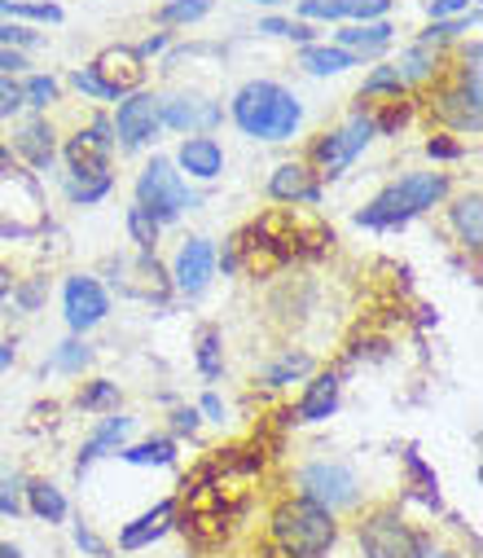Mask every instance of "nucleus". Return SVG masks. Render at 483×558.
<instances>
[{
  "instance_id": "1",
  "label": "nucleus",
  "mask_w": 483,
  "mask_h": 558,
  "mask_svg": "<svg viewBox=\"0 0 483 558\" xmlns=\"http://www.w3.org/2000/svg\"><path fill=\"white\" fill-rule=\"evenodd\" d=\"M229 110H233V123L246 136H255V142H286L303 119V106L294 101V93H286L273 80H251L246 88H238Z\"/></svg>"
},
{
  "instance_id": "2",
  "label": "nucleus",
  "mask_w": 483,
  "mask_h": 558,
  "mask_svg": "<svg viewBox=\"0 0 483 558\" xmlns=\"http://www.w3.org/2000/svg\"><path fill=\"white\" fill-rule=\"evenodd\" d=\"M335 514H326L312 501H281L273 510V541L281 545L286 558H326L335 549Z\"/></svg>"
},
{
  "instance_id": "3",
  "label": "nucleus",
  "mask_w": 483,
  "mask_h": 558,
  "mask_svg": "<svg viewBox=\"0 0 483 558\" xmlns=\"http://www.w3.org/2000/svg\"><path fill=\"white\" fill-rule=\"evenodd\" d=\"M444 194H448V177H439V172H413V177L387 185L365 211H357V225H365V229H396V225L413 220L418 211L435 207Z\"/></svg>"
},
{
  "instance_id": "4",
  "label": "nucleus",
  "mask_w": 483,
  "mask_h": 558,
  "mask_svg": "<svg viewBox=\"0 0 483 558\" xmlns=\"http://www.w3.org/2000/svg\"><path fill=\"white\" fill-rule=\"evenodd\" d=\"M136 207L154 225H172L185 207H194V194L181 185V172H172L168 159H154L136 181Z\"/></svg>"
},
{
  "instance_id": "5",
  "label": "nucleus",
  "mask_w": 483,
  "mask_h": 558,
  "mask_svg": "<svg viewBox=\"0 0 483 558\" xmlns=\"http://www.w3.org/2000/svg\"><path fill=\"white\" fill-rule=\"evenodd\" d=\"M299 493H303V501L321 506L326 514L348 510V506L361 501V484H357V475L343 462H312V466H303L299 471Z\"/></svg>"
},
{
  "instance_id": "6",
  "label": "nucleus",
  "mask_w": 483,
  "mask_h": 558,
  "mask_svg": "<svg viewBox=\"0 0 483 558\" xmlns=\"http://www.w3.org/2000/svg\"><path fill=\"white\" fill-rule=\"evenodd\" d=\"M361 549L365 558H426L422 536L396 510H378L361 523Z\"/></svg>"
},
{
  "instance_id": "7",
  "label": "nucleus",
  "mask_w": 483,
  "mask_h": 558,
  "mask_svg": "<svg viewBox=\"0 0 483 558\" xmlns=\"http://www.w3.org/2000/svg\"><path fill=\"white\" fill-rule=\"evenodd\" d=\"M374 119L370 114H357L348 128H339V132H330L326 136V142H316V163H321V172H326V177H339L370 142H374Z\"/></svg>"
},
{
  "instance_id": "8",
  "label": "nucleus",
  "mask_w": 483,
  "mask_h": 558,
  "mask_svg": "<svg viewBox=\"0 0 483 558\" xmlns=\"http://www.w3.org/2000/svg\"><path fill=\"white\" fill-rule=\"evenodd\" d=\"M158 128H164V101H158V97L132 93L128 101H119L114 132H119V146H123V150H141Z\"/></svg>"
},
{
  "instance_id": "9",
  "label": "nucleus",
  "mask_w": 483,
  "mask_h": 558,
  "mask_svg": "<svg viewBox=\"0 0 483 558\" xmlns=\"http://www.w3.org/2000/svg\"><path fill=\"white\" fill-rule=\"evenodd\" d=\"M62 304H67V326L80 330V335L93 330V326L110 313V300H106V291L93 282V277H71Z\"/></svg>"
},
{
  "instance_id": "10",
  "label": "nucleus",
  "mask_w": 483,
  "mask_h": 558,
  "mask_svg": "<svg viewBox=\"0 0 483 558\" xmlns=\"http://www.w3.org/2000/svg\"><path fill=\"white\" fill-rule=\"evenodd\" d=\"M212 272H216V246H212L207 238L185 242V246H181V255H177V268H172L177 287H181L185 295H203V291H207V282H212Z\"/></svg>"
},
{
  "instance_id": "11",
  "label": "nucleus",
  "mask_w": 483,
  "mask_h": 558,
  "mask_svg": "<svg viewBox=\"0 0 483 558\" xmlns=\"http://www.w3.org/2000/svg\"><path fill=\"white\" fill-rule=\"evenodd\" d=\"M114 128L106 119H97L88 132L71 136V146H67V159H71V172H110L106 159H110V146H114Z\"/></svg>"
},
{
  "instance_id": "12",
  "label": "nucleus",
  "mask_w": 483,
  "mask_h": 558,
  "mask_svg": "<svg viewBox=\"0 0 483 558\" xmlns=\"http://www.w3.org/2000/svg\"><path fill=\"white\" fill-rule=\"evenodd\" d=\"M435 110H439V119H448V123H457L466 132H479V66L474 62H466L461 88L457 93H444L435 101Z\"/></svg>"
},
{
  "instance_id": "13",
  "label": "nucleus",
  "mask_w": 483,
  "mask_h": 558,
  "mask_svg": "<svg viewBox=\"0 0 483 558\" xmlns=\"http://www.w3.org/2000/svg\"><path fill=\"white\" fill-rule=\"evenodd\" d=\"M93 75L110 88V97H119V93H132V88L141 84L145 66H141V53H136V49H106V53L93 62Z\"/></svg>"
},
{
  "instance_id": "14",
  "label": "nucleus",
  "mask_w": 483,
  "mask_h": 558,
  "mask_svg": "<svg viewBox=\"0 0 483 558\" xmlns=\"http://www.w3.org/2000/svg\"><path fill=\"white\" fill-rule=\"evenodd\" d=\"M220 106L207 101V97H177L164 106V123L177 128V132H190V136H207L216 123H220Z\"/></svg>"
},
{
  "instance_id": "15",
  "label": "nucleus",
  "mask_w": 483,
  "mask_h": 558,
  "mask_svg": "<svg viewBox=\"0 0 483 558\" xmlns=\"http://www.w3.org/2000/svg\"><path fill=\"white\" fill-rule=\"evenodd\" d=\"M391 0H299L303 19H361V23H383Z\"/></svg>"
},
{
  "instance_id": "16",
  "label": "nucleus",
  "mask_w": 483,
  "mask_h": 558,
  "mask_svg": "<svg viewBox=\"0 0 483 558\" xmlns=\"http://www.w3.org/2000/svg\"><path fill=\"white\" fill-rule=\"evenodd\" d=\"M177 163L198 181H216L225 172V150H220L216 136H190V142L181 146V155H177Z\"/></svg>"
},
{
  "instance_id": "17",
  "label": "nucleus",
  "mask_w": 483,
  "mask_h": 558,
  "mask_svg": "<svg viewBox=\"0 0 483 558\" xmlns=\"http://www.w3.org/2000/svg\"><path fill=\"white\" fill-rule=\"evenodd\" d=\"M268 194L277 203H316L321 190H316V177L303 168V163H281L268 181Z\"/></svg>"
},
{
  "instance_id": "18",
  "label": "nucleus",
  "mask_w": 483,
  "mask_h": 558,
  "mask_svg": "<svg viewBox=\"0 0 483 558\" xmlns=\"http://www.w3.org/2000/svg\"><path fill=\"white\" fill-rule=\"evenodd\" d=\"M172 519H177V501H158L154 510H145L141 519H132V523L119 532V545H123V549H141V545H149L154 536H164V532L172 527Z\"/></svg>"
},
{
  "instance_id": "19",
  "label": "nucleus",
  "mask_w": 483,
  "mask_h": 558,
  "mask_svg": "<svg viewBox=\"0 0 483 558\" xmlns=\"http://www.w3.org/2000/svg\"><path fill=\"white\" fill-rule=\"evenodd\" d=\"M339 404V378L335 374H321L307 383L303 400H299V413H290L294 423H321V417H330Z\"/></svg>"
},
{
  "instance_id": "20",
  "label": "nucleus",
  "mask_w": 483,
  "mask_h": 558,
  "mask_svg": "<svg viewBox=\"0 0 483 558\" xmlns=\"http://www.w3.org/2000/svg\"><path fill=\"white\" fill-rule=\"evenodd\" d=\"M128 432H132V417H106V423L88 436V445L80 449V462H75V471L84 475V466H93L101 453H110V449H119L123 440H128Z\"/></svg>"
},
{
  "instance_id": "21",
  "label": "nucleus",
  "mask_w": 483,
  "mask_h": 558,
  "mask_svg": "<svg viewBox=\"0 0 483 558\" xmlns=\"http://www.w3.org/2000/svg\"><path fill=\"white\" fill-rule=\"evenodd\" d=\"M14 150L32 163V168H49L53 163V128L45 119H32L19 136H14Z\"/></svg>"
},
{
  "instance_id": "22",
  "label": "nucleus",
  "mask_w": 483,
  "mask_h": 558,
  "mask_svg": "<svg viewBox=\"0 0 483 558\" xmlns=\"http://www.w3.org/2000/svg\"><path fill=\"white\" fill-rule=\"evenodd\" d=\"M299 66H307L312 75H339V71L357 66V53H348V49H330V45H307V49L299 53Z\"/></svg>"
},
{
  "instance_id": "23",
  "label": "nucleus",
  "mask_w": 483,
  "mask_h": 558,
  "mask_svg": "<svg viewBox=\"0 0 483 558\" xmlns=\"http://www.w3.org/2000/svg\"><path fill=\"white\" fill-rule=\"evenodd\" d=\"M452 229L461 233V242H466L470 251L483 246V203H479V194H470V198H461V203L452 207Z\"/></svg>"
},
{
  "instance_id": "24",
  "label": "nucleus",
  "mask_w": 483,
  "mask_h": 558,
  "mask_svg": "<svg viewBox=\"0 0 483 558\" xmlns=\"http://www.w3.org/2000/svg\"><path fill=\"white\" fill-rule=\"evenodd\" d=\"M23 493H27V501H32V514H36V519H45V523H62V519H67V497H62L53 484L32 480Z\"/></svg>"
},
{
  "instance_id": "25",
  "label": "nucleus",
  "mask_w": 483,
  "mask_h": 558,
  "mask_svg": "<svg viewBox=\"0 0 483 558\" xmlns=\"http://www.w3.org/2000/svg\"><path fill=\"white\" fill-rule=\"evenodd\" d=\"M391 45V27L387 23H365V27H352V32H339V49H365V53H378Z\"/></svg>"
},
{
  "instance_id": "26",
  "label": "nucleus",
  "mask_w": 483,
  "mask_h": 558,
  "mask_svg": "<svg viewBox=\"0 0 483 558\" xmlns=\"http://www.w3.org/2000/svg\"><path fill=\"white\" fill-rule=\"evenodd\" d=\"M67 194H71V203L88 207V203H97V198L110 194V172H71Z\"/></svg>"
},
{
  "instance_id": "27",
  "label": "nucleus",
  "mask_w": 483,
  "mask_h": 558,
  "mask_svg": "<svg viewBox=\"0 0 483 558\" xmlns=\"http://www.w3.org/2000/svg\"><path fill=\"white\" fill-rule=\"evenodd\" d=\"M172 458H177L172 440H149V445H136V449H123V462H132V466H168Z\"/></svg>"
},
{
  "instance_id": "28",
  "label": "nucleus",
  "mask_w": 483,
  "mask_h": 558,
  "mask_svg": "<svg viewBox=\"0 0 483 558\" xmlns=\"http://www.w3.org/2000/svg\"><path fill=\"white\" fill-rule=\"evenodd\" d=\"M0 14L5 19H32V23H62L58 5H32V0H0Z\"/></svg>"
},
{
  "instance_id": "29",
  "label": "nucleus",
  "mask_w": 483,
  "mask_h": 558,
  "mask_svg": "<svg viewBox=\"0 0 483 558\" xmlns=\"http://www.w3.org/2000/svg\"><path fill=\"white\" fill-rule=\"evenodd\" d=\"M396 71H400V80H404V84H422V80H431V75H435V58L426 53V45H418V49H409V53L400 58V66H396Z\"/></svg>"
},
{
  "instance_id": "30",
  "label": "nucleus",
  "mask_w": 483,
  "mask_h": 558,
  "mask_svg": "<svg viewBox=\"0 0 483 558\" xmlns=\"http://www.w3.org/2000/svg\"><path fill=\"white\" fill-rule=\"evenodd\" d=\"M212 10V0H168L164 10H158V23L164 27H172V23H194V19H203Z\"/></svg>"
},
{
  "instance_id": "31",
  "label": "nucleus",
  "mask_w": 483,
  "mask_h": 558,
  "mask_svg": "<svg viewBox=\"0 0 483 558\" xmlns=\"http://www.w3.org/2000/svg\"><path fill=\"white\" fill-rule=\"evenodd\" d=\"M128 233H132V242H136L145 255L158 246V225H154V220H149L141 207H132V211H128Z\"/></svg>"
},
{
  "instance_id": "32",
  "label": "nucleus",
  "mask_w": 483,
  "mask_h": 558,
  "mask_svg": "<svg viewBox=\"0 0 483 558\" xmlns=\"http://www.w3.org/2000/svg\"><path fill=\"white\" fill-rule=\"evenodd\" d=\"M49 101H58V80H49V75H32L27 88H23V106L45 110Z\"/></svg>"
},
{
  "instance_id": "33",
  "label": "nucleus",
  "mask_w": 483,
  "mask_h": 558,
  "mask_svg": "<svg viewBox=\"0 0 483 558\" xmlns=\"http://www.w3.org/2000/svg\"><path fill=\"white\" fill-rule=\"evenodd\" d=\"M312 369V361L303 356V352H290V356H281L273 369H268V387H281V383H290V378H299V374H307Z\"/></svg>"
},
{
  "instance_id": "34",
  "label": "nucleus",
  "mask_w": 483,
  "mask_h": 558,
  "mask_svg": "<svg viewBox=\"0 0 483 558\" xmlns=\"http://www.w3.org/2000/svg\"><path fill=\"white\" fill-rule=\"evenodd\" d=\"M110 404H119V387L110 378H97L93 387L80 391V409H110Z\"/></svg>"
},
{
  "instance_id": "35",
  "label": "nucleus",
  "mask_w": 483,
  "mask_h": 558,
  "mask_svg": "<svg viewBox=\"0 0 483 558\" xmlns=\"http://www.w3.org/2000/svg\"><path fill=\"white\" fill-rule=\"evenodd\" d=\"M400 88H404V80H400V71L396 66H378L370 80H365V88H361V97H374V93H396L400 97Z\"/></svg>"
},
{
  "instance_id": "36",
  "label": "nucleus",
  "mask_w": 483,
  "mask_h": 558,
  "mask_svg": "<svg viewBox=\"0 0 483 558\" xmlns=\"http://www.w3.org/2000/svg\"><path fill=\"white\" fill-rule=\"evenodd\" d=\"M198 369H203L207 378L220 374V335H216V330H207L203 343H198Z\"/></svg>"
},
{
  "instance_id": "37",
  "label": "nucleus",
  "mask_w": 483,
  "mask_h": 558,
  "mask_svg": "<svg viewBox=\"0 0 483 558\" xmlns=\"http://www.w3.org/2000/svg\"><path fill=\"white\" fill-rule=\"evenodd\" d=\"M23 510V480L0 475V514H19Z\"/></svg>"
},
{
  "instance_id": "38",
  "label": "nucleus",
  "mask_w": 483,
  "mask_h": 558,
  "mask_svg": "<svg viewBox=\"0 0 483 558\" xmlns=\"http://www.w3.org/2000/svg\"><path fill=\"white\" fill-rule=\"evenodd\" d=\"M84 365H88V348L84 343H62L58 356H53V369H67V374H75Z\"/></svg>"
},
{
  "instance_id": "39",
  "label": "nucleus",
  "mask_w": 483,
  "mask_h": 558,
  "mask_svg": "<svg viewBox=\"0 0 483 558\" xmlns=\"http://www.w3.org/2000/svg\"><path fill=\"white\" fill-rule=\"evenodd\" d=\"M259 32H268V36H290V40H312V36H316L307 23H281V19L259 23Z\"/></svg>"
},
{
  "instance_id": "40",
  "label": "nucleus",
  "mask_w": 483,
  "mask_h": 558,
  "mask_svg": "<svg viewBox=\"0 0 483 558\" xmlns=\"http://www.w3.org/2000/svg\"><path fill=\"white\" fill-rule=\"evenodd\" d=\"M71 84H75L80 93H88V97H97V101H110V88H106V84H101V80L93 75V66H84V71H75V75H71Z\"/></svg>"
},
{
  "instance_id": "41",
  "label": "nucleus",
  "mask_w": 483,
  "mask_h": 558,
  "mask_svg": "<svg viewBox=\"0 0 483 558\" xmlns=\"http://www.w3.org/2000/svg\"><path fill=\"white\" fill-rule=\"evenodd\" d=\"M40 36L36 32H27V27H14V23H0V49L5 45H14V49H27V45H36Z\"/></svg>"
},
{
  "instance_id": "42",
  "label": "nucleus",
  "mask_w": 483,
  "mask_h": 558,
  "mask_svg": "<svg viewBox=\"0 0 483 558\" xmlns=\"http://www.w3.org/2000/svg\"><path fill=\"white\" fill-rule=\"evenodd\" d=\"M470 10H479V0H431V19L435 23L448 19V14H470Z\"/></svg>"
},
{
  "instance_id": "43",
  "label": "nucleus",
  "mask_w": 483,
  "mask_h": 558,
  "mask_svg": "<svg viewBox=\"0 0 483 558\" xmlns=\"http://www.w3.org/2000/svg\"><path fill=\"white\" fill-rule=\"evenodd\" d=\"M19 106H23V88H19L14 80H0V119L14 114Z\"/></svg>"
},
{
  "instance_id": "44",
  "label": "nucleus",
  "mask_w": 483,
  "mask_h": 558,
  "mask_svg": "<svg viewBox=\"0 0 483 558\" xmlns=\"http://www.w3.org/2000/svg\"><path fill=\"white\" fill-rule=\"evenodd\" d=\"M27 62H23V53L19 49H0V80H10L14 71H23Z\"/></svg>"
},
{
  "instance_id": "45",
  "label": "nucleus",
  "mask_w": 483,
  "mask_h": 558,
  "mask_svg": "<svg viewBox=\"0 0 483 558\" xmlns=\"http://www.w3.org/2000/svg\"><path fill=\"white\" fill-rule=\"evenodd\" d=\"M426 155L431 159H461V146L444 142V136H435V142H426Z\"/></svg>"
},
{
  "instance_id": "46",
  "label": "nucleus",
  "mask_w": 483,
  "mask_h": 558,
  "mask_svg": "<svg viewBox=\"0 0 483 558\" xmlns=\"http://www.w3.org/2000/svg\"><path fill=\"white\" fill-rule=\"evenodd\" d=\"M75 545H80V549H88L93 558H106V545H101V541H97L88 527H75Z\"/></svg>"
},
{
  "instance_id": "47",
  "label": "nucleus",
  "mask_w": 483,
  "mask_h": 558,
  "mask_svg": "<svg viewBox=\"0 0 483 558\" xmlns=\"http://www.w3.org/2000/svg\"><path fill=\"white\" fill-rule=\"evenodd\" d=\"M40 295H45V282H27V287H23V291H19V304H23V308H27V313H32V308H36V304H40Z\"/></svg>"
},
{
  "instance_id": "48",
  "label": "nucleus",
  "mask_w": 483,
  "mask_h": 558,
  "mask_svg": "<svg viewBox=\"0 0 483 558\" xmlns=\"http://www.w3.org/2000/svg\"><path fill=\"white\" fill-rule=\"evenodd\" d=\"M194 427H198V413L194 409H181L177 413V432H194Z\"/></svg>"
},
{
  "instance_id": "49",
  "label": "nucleus",
  "mask_w": 483,
  "mask_h": 558,
  "mask_svg": "<svg viewBox=\"0 0 483 558\" xmlns=\"http://www.w3.org/2000/svg\"><path fill=\"white\" fill-rule=\"evenodd\" d=\"M164 45H168V36H164V32H158V36H149V40L141 45V58H149V53H158V49H164Z\"/></svg>"
},
{
  "instance_id": "50",
  "label": "nucleus",
  "mask_w": 483,
  "mask_h": 558,
  "mask_svg": "<svg viewBox=\"0 0 483 558\" xmlns=\"http://www.w3.org/2000/svg\"><path fill=\"white\" fill-rule=\"evenodd\" d=\"M10 365H14V348H10V343H0V374H5Z\"/></svg>"
},
{
  "instance_id": "51",
  "label": "nucleus",
  "mask_w": 483,
  "mask_h": 558,
  "mask_svg": "<svg viewBox=\"0 0 483 558\" xmlns=\"http://www.w3.org/2000/svg\"><path fill=\"white\" fill-rule=\"evenodd\" d=\"M14 291V277H10V268H0V300H5Z\"/></svg>"
},
{
  "instance_id": "52",
  "label": "nucleus",
  "mask_w": 483,
  "mask_h": 558,
  "mask_svg": "<svg viewBox=\"0 0 483 558\" xmlns=\"http://www.w3.org/2000/svg\"><path fill=\"white\" fill-rule=\"evenodd\" d=\"M203 409H207L212 417H220V396H207V400H203Z\"/></svg>"
},
{
  "instance_id": "53",
  "label": "nucleus",
  "mask_w": 483,
  "mask_h": 558,
  "mask_svg": "<svg viewBox=\"0 0 483 558\" xmlns=\"http://www.w3.org/2000/svg\"><path fill=\"white\" fill-rule=\"evenodd\" d=\"M0 558H23V554H19V545H10V541H0Z\"/></svg>"
},
{
  "instance_id": "54",
  "label": "nucleus",
  "mask_w": 483,
  "mask_h": 558,
  "mask_svg": "<svg viewBox=\"0 0 483 558\" xmlns=\"http://www.w3.org/2000/svg\"><path fill=\"white\" fill-rule=\"evenodd\" d=\"M426 558H452V554H426Z\"/></svg>"
},
{
  "instance_id": "55",
  "label": "nucleus",
  "mask_w": 483,
  "mask_h": 558,
  "mask_svg": "<svg viewBox=\"0 0 483 558\" xmlns=\"http://www.w3.org/2000/svg\"><path fill=\"white\" fill-rule=\"evenodd\" d=\"M0 159H5V142H0Z\"/></svg>"
},
{
  "instance_id": "56",
  "label": "nucleus",
  "mask_w": 483,
  "mask_h": 558,
  "mask_svg": "<svg viewBox=\"0 0 483 558\" xmlns=\"http://www.w3.org/2000/svg\"><path fill=\"white\" fill-rule=\"evenodd\" d=\"M264 5H277V0H264Z\"/></svg>"
}]
</instances>
